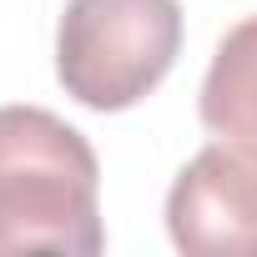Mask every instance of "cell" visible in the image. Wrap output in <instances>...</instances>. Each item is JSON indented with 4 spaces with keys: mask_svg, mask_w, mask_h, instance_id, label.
Listing matches in <instances>:
<instances>
[{
    "mask_svg": "<svg viewBox=\"0 0 257 257\" xmlns=\"http://www.w3.org/2000/svg\"><path fill=\"white\" fill-rule=\"evenodd\" d=\"M101 162L91 142L46 106H0V252L96 257Z\"/></svg>",
    "mask_w": 257,
    "mask_h": 257,
    "instance_id": "1",
    "label": "cell"
},
{
    "mask_svg": "<svg viewBox=\"0 0 257 257\" xmlns=\"http://www.w3.org/2000/svg\"><path fill=\"white\" fill-rule=\"evenodd\" d=\"M167 232L187 257H257V152L202 147L167 192Z\"/></svg>",
    "mask_w": 257,
    "mask_h": 257,
    "instance_id": "3",
    "label": "cell"
},
{
    "mask_svg": "<svg viewBox=\"0 0 257 257\" xmlns=\"http://www.w3.org/2000/svg\"><path fill=\"white\" fill-rule=\"evenodd\" d=\"M197 116L212 137L257 152V16L237 21L217 41V56L197 96Z\"/></svg>",
    "mask_w": 257,
    "mask_h": 257,
    "instance_id": "4",
    "label": "cell"
},
{
    "mask_svg": "<svg viewBox=\"0 0 257 257\" xmlns=\"http://www.w3.org/2000/svg\"><path fill=\"white\" fill-rule=\"evenodd\" d=\"M182 51L177 0H66L56 76L91 111H126L152 96Z\"/></svg>",
    "mask_w": 257,
    "mask_h": 257,
    "instance_id": "2",
    "label": "cell"
}]
</instances>
